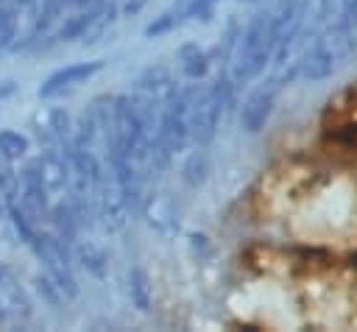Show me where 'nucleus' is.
<instances>
[{
    "label": "nucleus",
    "instance_id": "1",
    "mask_svg": "<svg viewBox=\"0 0 357 332\" xmlns=\"http://www.w3.org/2000/svg\"><path fill=\"white\" fill-rule=\"evenodd\" d=\"M240 53H237V67H234V81H251L257 78L268 59L276 50V22L273 14H257L245 33L240 36Z\"/></svg>",
    "mask_w": 357,
    "mask_h": 332
},
{
    "label": "nucleus",
    "instance_id": "2",
    "mask_svg": "<svg viewBox=\"0 0 357 332\" xmlns=\"http://www.w3.org/2000/svg\"><path fill=\"white\" fill-rule=\"evenodd\" d=\"M226 95H229L226 81H215L206 89H192V98L187 106V128L195 145H206L215 137L218 120L226 106Z\"/></svg>",
    "mask_w": 357,
    "mask_h": 332
},
{
    "label": "nucleus",
    "instance_id": "3",
    "mask_svg": "<svg viewBox=\"0 0 357 332\" xmlns=\"http://www.w3.org/2000/svg\"><path fill=\"white\" fill-rule=\"evenodd\" d=\"M349 53H351V36H349V31L346 28H335V31H329L307 53V59H304V75L310 81H324V78H329L337 70V64Z\"/></svg>",
    "mask_w": 357,
    "mask_h": 332
},
{
    "label": "nucleus",
    "instance_id": "4",
    "mask_svg": "<svg viewBox=\"0 0 357 332\" xmlns=\"http://www.w3.org/2000/svg\"><path fill=\"white\" fill-rule=\"evenodd\" d=\"M31 246L36 248L39 259L45 262V271H47V273L53 276V282L61 287L64 299H75V296H78V282H75V276H73L64 240H61L59 234H36Z\"/></svg>",
    "mask_w": 357,
    "mask_h": 332
},
{
    "label": "nucleus",
    "instance_id": "5",
    "mask_svg": "<svg viewBox=\"0 0 357 332\" xmlns=\"http://www.w3.org/2000/svg\"><path fill=\"white\" fill-rule=\"evenodd\" d=\"M20 209L25 212V218L31 223H42L50 215V201H47V190L42 184L39 167L36 162H28L20 173Z\"/></svg>",
    "mask_w": 357,
    "mask_h": 332
},
{
    "label": "nucleus",
    "instance_id": "6",
    "mask_svg": "<svg viewBox=\"0 0 357 332\" xmlns=\"http://www.w3.org/2000/svg\"><path fill=\"white\" fill-rule=\"evenodd\" d=\"M176 95V81H173V73L162 64L156 67H148L139 81H137V100L145 103V106H153V109H162L170 98Z\"/></svg>",
    "mask_w": 357,
    "mask_h": 332
},
{
    "label": "nucleus",
    "instance_id": "7",
    "mask_svg": "<svg viewBox=\"0 0 357 332\" xmlns=\"http://www.w3.org/2000/svg\"><path fill=\"white\" fill-rule=\"evenodd\" d=\"M276 92H279V78L268 81V84H259L243 103L240 109V126L248 131V134H257L265 120L271 117V109H273V100H276Z\"/></svg>",
    "mask_w": 357,
    "mask_h": 332
},
{
    "label": "nucleus",
    "instance_id": "8",
    "mask_svg": "<svg viewBox=\"0 0 357 332\" xmlns=\"http://www.w3.org/2000/svg\"><path fill=\"white\" fill-rule=\"evenodd\" d=\"M33 162H36V167H39L42 184H45V190H47V198H50V195H61V193L67 190V184H70L67 156H64L59 148L47 145V148L39 153V159H33Z\"/></svg>",
    "mask_w": 357,
    "mask_h": 332
},
{
    "label": "nucleus",
    "instance_id": "9",
    "mask_svg": "<svg viewBox=\"0 0 357 332\" xmlns=\"http://www.w3.org/2000/svg\"><path fill=\"white\" fill-rule=\"evenodd\" d=\"M103 61H81V64H67L61 70H56L53 75L45 78V84L39 86V95L42 98H50L67 86H75V84H84L86 78H92L95 73H100Z\"/></svg>",
    "mask_w": 357,
    "mask_h": 332
},
{
    "label": "nucleus",
    "instance_id": "10",
    "mask_svg": "<svg viewBox=\"0 0 357 332\" xmlns=\"http://www.w3.org/2000/svg\"><path fill=\"white\" fill-rule=\"evenodd\" d=\"M176 59H178L181 73H184L187 78L198 81V78H204V75H206L209 61H206V53H204L198 45H192V42L181 45V47H178V53H176Z\"/></svg>",
    "mask_w": 357,
    "mask_h": 332
},
{
    "label": "nucleus",
    "instance_id": "11",
    "mask_svg": "<svg viewBox=\"0 0 357 332\" xmlns=\"http://www.w3.org/2000/svg\"><path fill=\"white\" fill-rule=\"evenodd\" d=\"M148 223L156 229V232H162V234H173L176 232V209H173V204L167 201V198H162V195H153L151 198V206H148Z\"/></svg>",
    "mask_w": 357,
    "mask_h": 332
},
{
    "label": "nucleus",
    "instance_id": "12",
    "mask_svg": "<svg viewBox=\"0 0 357 332\" xmlns=\"http://www.w3.org/2000/svg\"><path fill=\"white\" fill-rule=\"evenodd\" d=\"M128 296H131V304L142 312L151 310V282H148V273L142 268H131L128 273Z\"/></svg>",
    "mask_w": 357,
    "mask_h": 332
},
{
    "label": "nucleus",
    "instance_id": "13",
    "mask_svg": "<svg viewBox=\"0 0 357 332\" xmlns=\"http://www.w3.org/2000/svg\"><path fill=\"white\" fill-rule=\"evenodd\" d=\"M78 257H81L84 268H86L92 276H103V273H106V254H103V248H100L98 243L81 240V243H78Z\"/></svg>",
    "mask_w": 357,
    "mask_h": 332
},
{
    "label": "nucleus",
    "instance_id": "14",
    "mask_svg": "<svg viewBox=\"0 0 357 332\" xmlns=\"http://www.w3.org/2000/svg\"><path fill=\"white\" fill-rule=\"evenodd\" d=\"M25 151H28V139H25L20 131H11V128H3V131H0V156H3V159L14 162V159H20Z\"/></svg>",
    "mask_w": 357,
    "mask_h": 332
},
{
    "label": "nucleus",
    "instance_id": "15",
    "mask_svg": "<svg viewBox=\"0 0 357 332\" xmlns=\"http://www.w3.org/2000/svg\"><path fill=\"white\" fill-rule=\"evenodd\" d=\"M206 173H209V165H206V156L198 151V153H192L190 159H187V165H184V181L190 184V187H198V184H204L206 181Z\"/></svg>",
    "mask_w": 357,
    "mask_h": 332
},
{
    "label": "nucleus",
    "instance_id": "16",
    "mask_svg": "<svg viewBox=\"0 0 357 332\" xmlns=\"http://www.w3.org/2000/svg\"><path fill=\"white\" fill-rule=\"evenodd\" d=\"M36 290L42 293V299L47 301V304H53V307H61L67 299H64V293H61V287L53 282V276L45 271V273H39L36 276Z\"/></svg>",
    "mask_w": 357,
    "mask_h": 332
},
{
    "label": "nucleus",
    "instance_id": "17",
    "mask_svg": "<svg viewBox=\"0 0 357 332\" xmlns=\"http://www.w3.org/2000/svg\"><path fill=\"white\" fill-rule=\"evenodd\" d=\"M11 223H14V229L20 232V237H22L25 243H33V237H36V232H33V223L25 218V212H22L17 204L11 206Z\"/></svg>",
    "mask_w": 357,
    "mask_h": 332
},
{
    "label": "nucleus",
    "instance_id": "18",
    "mask_svg": "<svg viewBox=\"0 0 357 332\" xmlns=\"http://www.w3.org/2000/svg\"><path fill=\"white\" fill-rule=\"evenodd\" d=\"M178 20H181V17H178L176 11H167V14H162V17L156 20V22H151V25L145 28V33H148V36H159V33L170 31V28H173V25H176Z\"/></svg>",
    "mask_w": 357,
    "mask_h": 332
},
{
    "label": "nucleus",
    "instance_id": "19",
    "mask_svg": "<svg viewBox=\"0 0 357 332\" xmlns=\"http://www.w3.org/2000/svg\"><path fill=\"white\" fill-rule=\"evenodd\" d=\"M346 17H349V22H354V25H357V0H351V3H349Z\"/></svg>",
    "mask_w": 357,
    "mask_h": 332
}]
</instances>
